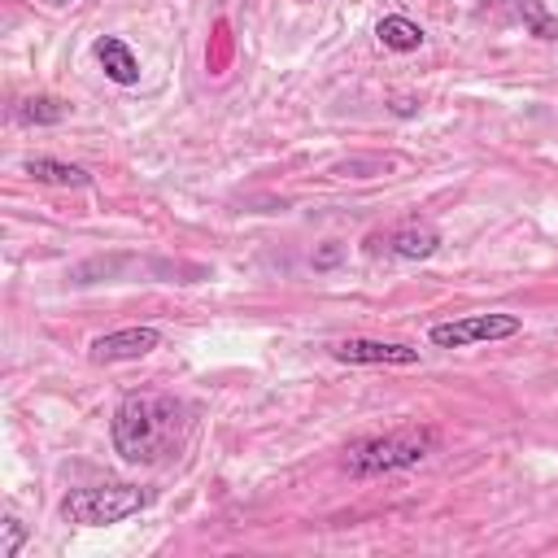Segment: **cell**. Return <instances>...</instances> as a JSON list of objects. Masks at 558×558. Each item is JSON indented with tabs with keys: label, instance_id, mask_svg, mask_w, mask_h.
I'll return each instance as SVG.
<instances>
[{
	"label": "cell",
	"instance_id": "12",
	"mask_svg": "<svg viewBox=\"0 0 558 558\" xmlns=\"http://www.w3.org/2000/svg\"><path fill=\"white\" fill-rule=\"evenodd\" d=\"M519 17L536 39H558V17L541 0H519Z\"/></svg>",
	"mask_w": 558,
	"mask_h": 558
},
{
	"label": "cell",
	"instance_id": "7",
	"mask_svg": "<svg viewBox=\"0 0 558 558\" xmlns=\"http://www.w3.org/2000/svg\"><path fill=\"white\" fill-rule=\"evenodd\" d=\"M331 357L336 362H349V366H414L418 362V349L388 344V340H336L331 344Z\"/></svg>",
	"mask_w": 558,
	"mask_h": 558
},
{
	"label": "cell",
	"instance_id": "10",
	"mask_svg": "<svg viewBox=\"0 0 558 558\" xmlns=\"http://www.w3.org/2000/svg\"><path fill=\"white\" fill-rule=\"evenodd\" d=\"M375 35H379V44H384V48H392V52H414V48L423 44V26H418V22H410V17H401V13L379 17Z\"/></svg>",
	"mask_w": 558,
	"mask_h": 558
},
{
	"label": "cell",
	"instance_id": "3",
	"mask_svg": "<svg viewBox=\"0 0 558 558\" xmlns=\"http://www.w3.org/2000/svg\"><path fill=\"white\" fill-rule=\"evenodd\" d=\"M148 501L153 493L140 484H92V488H70L61 497V519L83 523V527H105V523H122L140 514Z\"/></svg>",
	"mask_w": 558,
	"mask_h": 558
},
{
	"label": "cell",
	"instance_id": "13",
	"mask_svg": "<svg viewBox=\"0 0 558 558\" xmlns=\"http://www.w3.org/2000/svg\"><path fill=\"white\" fill-rule=\"evenodd\" d=\"M22 541H26V527H22V523L9 514V519H4V545H0V558H17Z\"/></svg>",
	"mask_w": 558,
	"mask_h": 558
},
{
	"label": "cell",
	"instance_id": "4",
	"mask_svg": "<svg viewBox=\"0 0 558 558\" xmlns=\"http://www.w3.org/2000/svg\"><path fill=\"white\" fill-rule=\"evenodd\" d=\"M523 331L519 314H466L453 323H436L427 331V340L436 349H466V344H484V340H510Z\"/></svg>",
	"mask_w": 558,
	"mask_h": 558
},
{
	"label": "cell",
	"instance_id": "14",
	"mask_svg": "<svg viewBox=\"0 0 558 558\" xmlns=\"http://www.w3.org/2000/svg\"><path fill=\"white\" fill-rule=\"evenodd\" d=\"M336 257H340V253H336V248H327V253H318V257H314V262H318V266H331V262H336Z\"/></svg>",
	"mask_w": 558,
	"mask_h": 558
},
{
	"label": "cell",
	"instance_id": "5",
	"mask_svg": "<svg viewBox=\"0 0 558 558\" xmlns=\"http://www.w3.org/2000/svg\"><path fill=\"white\" fill-rule=\"evenodd\" d=\"M157 344H161V331H157V327H118V331L96 336L92 349H87V357H92L96 366L140 362V357H148Z\"/></svg>",
	"mask_w": 558,
	"mask_h": 558
},
{
	"label": "cell",
	"instance_id": "15",
	"mask_svg": "<svg viewBox=\"0 0 558 558\" xmlns=\"http://www.w3.org/2000/svg\"><path fill=\"white\" fill-rule=\"evenodd\" d=\"M44 4H70V0H44Z\"/></svg>",
	"mask_w": 558,
	"mask_h": 558
},
{
	"label": "cell",
	"instance_id": "2",
	"mask_svg": "<svg viewBox=\"0 0 558 558\" xmlns=\"http://www.w3.org/2000/svg\"><path fill=\"white\" fill-rule=\"evenodd\" d=\"M440 445V436L432 427H397L388 436H362L344 445V471L366 480V475H392V471H410L418 466L432 449Z\"/></svg>",
	"mask_w": 558,
	"mask_h": 558
},
{
	"label": "cell",
	"instance_id": "1",
	"mask_svg": "<svg viewBox=\"0 0 558 558\" xmlns=\"http://www.w3.org/2000/svg\"><path fill=\"white\" fill-rule=\"evenodd\" d=\"M187 432V405L174 392H126L109 418L113 453L131 466H153L179 453Z\"/></svg>",
	"mask_w": 558,
	"mask_h": 558
},
{
	"label": "cell",
	"instance_id": "8",
	"mask_svg": "<svg viewBox=\"0 0 558 558\" xmlns=\"http://www.w3.org/2000/svg\"><path fill=\"white\" fill-rule=\"evenodd\" d=\"M96 61H100L105 78H113L118 87H135V83H140V57L131 52L126 39L100 35V39H96Z\"/></svg>",
	"mask_w": 558,
	"mask_h": 558
},
{
	"label": "cell",
	"instance_id": "11",
	"mask_svg": "<svg viewBox=\"0 0 558 558\" xmlns=\"http://www.w3.org/2000/svg\"><path fill=\"white\" fill-rule=\"evenodd\" d=\"M70 109L57 100V96H31V100H22L17 105V122H26V126H52V122H61Z\"/></svg>",
	"mask_w": 558,
	"mask_h": 558
},
{
	"label": "cell",
	"instance_id": "6",
	"mask_svg": "<svg viewBox=\"0 0 558 558\" xmlns=\"http://www.w3.org/2000/svg\"><path fill=\"white\" fill-rule=\"evenodd\" d=\"M379 244H384V253H392V257H401V262H427V257L440 248V231H436L427 218H405V222L388 227V231L379 235Z\"/></svg>",
	"mask_w": 558,
	"mask_h": 558
},
{
	"label": "cell",
	"instance_id": "9",
	"mask_svg": "<svg viewBox=\"0 0 558 558\" xmlns=\"http://www.w3.org/2000/svg\"><path fill=\"white\" fill-rule=\"evenodd\" d=\"M35 183H52V187H92V174L83 166H70V161H57V157H26L22 166Z\"/></svg>",
	"mask_w": 558,
	"mask_h": 558
}]
</instances>
